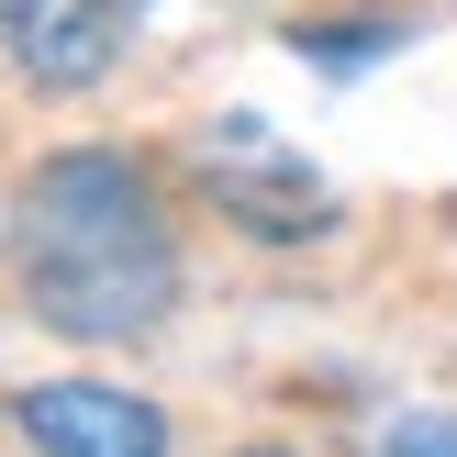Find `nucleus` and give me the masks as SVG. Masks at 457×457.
I'll list each match as a JSON object with an SVG mask.
<instances>
[{"instance_id": "f257e3e1", "label": "nucleus", "mask_w": 457, "mask_h": 457, "mask_svg": "<svg viewBox=\"0 0 457 457\" xmlns=\"http://www.w3.org/2000/svg\"><path fill=\"white\" fill-rule=\"evenodd\" d=\"M0 268H12L22 312L67 346H134L168 324L179 302V223L156 179L112 145H67L0 212Z\"/></svg>"}, {"instance_id": "f03ea898", "label": "nucleus", "mask_w": 457, "mask_h": 457, "mask_svg": "<svg viewBox=\"0 0 457 457\" xmlns=\"http://www.w3.org/2000/svg\"><path fill=\"white\" fill-rule=\"evenodd\" d=\"M190 168H201V190H212L245 235H268V245L324 235V212H335L324 179H312V156H290L257 112H212V123H190Z\"/></svg>"}, {"instance_id": "7ed1b4c3", "label": "nucleus", "mask_w": 457, "mask_h": 457, "mask_svg": "<svg viewBox=\"0 0 457 457\" xmlns=\"http://www.w3.org/2000/svg\"><path fill=\"white\" fill-rule=\"evenodd\" d=\"M12 436L22 457H168V413L112 379H34L12 391Z\"/></svg>"}, {"instance_id": "20e7f679", "label": "nucleus", "mask_w": 457, "mask_h": 457, "mask_svg": "<svg viewBox=\"0 0 457 457\" xmlns=\"http://www.w3.org/2000/svg\"><path fill=\"white\" fill-rule=\"evenodd\" d=\"M145 0H0V56L34 89H101L134 45Z\"/></svg>"}, {"instance_id": "39448f33", "label": "nucleus", "mask_w": 457, "mask_h": 457, "mask_svg": "<svg viewBox=\"0 0 457 457\" xmlns=\"http://www.w3.org/2000/svg\"><path fill=\"white\" fill-rule=\"evenodd\" d=\"M391 45H402V22H290V56L302 67H369Z\"/></svg>"}, {"instance_id": "423d86ee", "label": "nucleus", "mask_w": 457, "mask_h": 457, "mask_svg": "<svg viewBox=\"0 0 457 457\" xmlns=\"http://www.w3.org/2000/svg\"><path fill=\"white\" fill-rule=\"evenodd\" d=\"M379 457H457V413H402L379 436Z\"/></svg>"}, {"instance_id": "0eeeda50", "label": "nucleus", "mask_w": 457, "mask_h": 457, "mask_svg": "<svg viewBox=\"0 0 457 457\" xmlns=\"http://www.w3.org/2000/svg\"><path fill=\"white\" fill-rule=\"evenodd\" d=\"M257 457H268V446H257Z\"/></svg>"}]
</instances>
